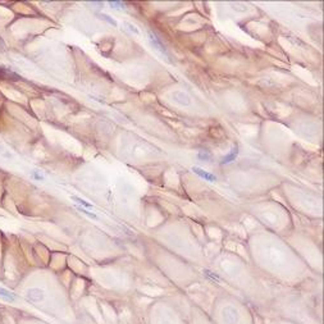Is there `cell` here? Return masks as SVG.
<instances>
[{
  "label": "cell",
  "instance_id": "30bf717a",
  "mask_svg": "<svg viewBox=\"0 0 324 324\" xmlns=\"http://www.w3.org/2000/svg\"><path fill=\"white\" fill-rule=\"evenodd\" d=\"M99 17H100L101 19H105L106 22H109V23H110V24H113L114 27H117V26H118V23H117L114 19H112V18H110L109 16H108V14H99Z\"/></svg>",
  "mask_w": 324,
  "mask_h": 324
},
{
  "label": "cell",
  "instance_id": "3957f363",
  "mask_svg": "<svg viewBox=\"0 0 324 324\" xmlns=\"http://www.w3.org/2000/svg\"><path fill=\"white\" fill-rule=\"evenodd\" d=\"M26 299L27 301H31V302H40L44 299V292L40 288H31L27 291Z\"/></svg>",
  "mask_w": 324,
  "mask_h": 324
},
{
  "label": "cell",
  "instance_id": "8992f818",
  "mask_svg": "<svg viewBox=\"0 0 324 324\" xmlns=\"http://www.w3.org/2000/svg\"><path fill=\"white\" fill-rule=\"evenodd\" d=\"M237 154H238V147H237V145L232 149V151L229 153L228 155H225L223 159H222V164H225V163H231L232 160H235L236 159V156H237Z\"/></svg>",
  "mask_w": 324,
  "mask_h": 324
},
{
  "label": "cell",
  "instance_id": "4fadbf2b",
  "mask_svg": "<svg viewBox=\"0 0 324 324\" xmlns=\"http://www.w3.org/2000/svg\"><path fill=\"white\" fill-rule=\"evenodd\" d=\"M32 177L36 178V180H40V181L44 180V175L40 174V173H37V170H33V172H32Z\"/></svg>",
  "mask_w": 324,
  "mask_h": 324
},
{
  "label": "cell",
  "instance_id": "277c9868",
  "mask_svg": "<svg viewBox=\"0 0 324 324\" xmlns=\"http://www.w3.org/2000/svg\"><path fill=\"white\" fill-rule=\"evenodd\" d=\"M192 170L196 173V174H199L201 178H205L206 181H210V182H215L217 181V177H215L214 174H211V173H209V172H205V170H202L201 168H199V167H194L192 168Z\"/></svg>",
  "mask_w": 324,
  "mask_h": 324
},
{
  "label": "cell",
  "instance_id": "9c48e42d",
  "mask_svg": "<svg viewBox=\"0 0 324 324\" xmlns=\"http://www.w3.org/2000/svg\"><path fill=\"white\" fill-rule=\"evenodd\" d=\"M124 26H127V28H128L131 32H133L134 35H140V31H139V28H137L136 26H133L132 23H128V22H126V23H124Z\"/></svg>",
  "mask_w": 324,
  "mask_h": 324
},
{
  "label": "cell",
  "instance_id": "ba28073f",
  "mask_svg": "<svg viewBox=\"0 0 324 324\" xmlns=\"http://www.w3.org/2000/svg\"><path fill=\"white\" fill-rule=\"evenodd\" d=\"M77 209H78V210H81L85 215H87V217H90V218H92V219H98V215H96L95 213L89 211L86 208H82V206H79V205H78V206H77Z\"/></svg>",
  "mask_w": 324,
  "mask_h": 324
},
{
  "label": "cell",
  "instance_id": "5b68a950",
  "mask_svg": "<svg viewBox=\"0 0 324 324\" xmlns=\"http://www.w3.org/2000/svg\"><path fill=\"white\" fill-rule=\"evenodd\" d=\"M0 297H3V299L7 300V301L13 302V301H16L17 296L13 293V292H10V291H8V290H5V288H3V287H0Z\"/></svg>",
  "mask_w": 324,
  "mask_h": 324
},
{
  "label": "cell",
  "instance_id": "7c38bea8",
  "mask_svg": "<svg viewBox=\"0 0 324 324\" xmlns=\"http://www.w3.org/2000/svg\"><path fill=\"white\" fill-rule=\"evenodd\" d=\"M109 5L114 9H123L124 7H122V3H118V2H109Z\"/></svg>",
  "mask_w": 324,
  "mask_h": 324
},
{
  "label": "cell",
  "instance_id": "6da1fadb",
  "mask_svg": "<svg viewBox=\"0 0 324 324\" xmlns=\"http://www.w3.org/2000/svg\"><path fill=\"white\" fill-rule=\"evenodd\" d=\"M149 40H150V44L154 46V49H155V50H158V51L161 54V55L165 57V58L169 60V54H168L167 49L164 48V45H163V44H161V41L158 38V36H156L155 33H153L151 31L149 32Z\"/></svg>",
  "mask_w": 324,
  "mask_h": 324
},
{
  "label": "cell",
  "instance_id": "52a82bcc",
  "mask_svg": "<svg viewBox=\"0 0 324 324\" xmlns=\"http://www.w3.org/2000/svg\"><path fill=\"white\" fill-rule=\"evenodd\" d=\"M71 199H72L73 201H76L79 206H84V208H86V209H91V208H92V205L90 204V202H87L86 200L81 199V197H78V196H72Z\"/></svg>",
  "mask_w": 324,
  "mask_h": 324
},
{
  "label": "cell",
  "instance_id": "8fae6325",
  "mask_svg": "<svg viewBox=\"0 0 324 324\" xmlns=\"http://www.w3.org/2000/svg\"><path fill=\"white\" fill-rule=\"evenodd\" d=\"M199 158H200V159L210 160V154H209L208 151H205V150H202V151H200V153H199Z\"/></svg>",
  "mask_w": 324,
  "mask_h": 324
},
{
  "label": "cell",
  "instance_id": "7a4b0ae2",
  "mask_svg": "<svg viewBox=\"0 0 324 324\" xmlns=\"http://www.w3.org/2000/svg\"><path fill=\"white\" fill-rule=\"evenodd\" d=\"M172 98H173V100L177 103V104L183 105V106H187V105L191 104L190 96H188L187 94L183 92V91H174V92L172 94Z\"/></svg>",
  "mask_w": 324,
  "mask_h": 324
}]
</instances>
